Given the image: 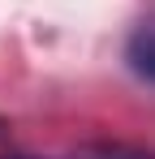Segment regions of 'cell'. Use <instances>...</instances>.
I'll return each mask as SVG.
<instances>
[{"mask_svg": "<svg viewBox=\"0 0 155 159\" xmlns=\"http://www.w3.org/2000/svg\"><path fill=\"white\" fill-rule=\"evenodd\" d=\"M125 60H129V69L138 78L155 82V17H147V22L134 26V34L125 43Z\"/></svg>", "mask_w": 155, "mask_h": 159, "instance_id": "6da1fadb", "label": "cell"}, {"mask_svg": "<svg viewBox=\"0 0 155 159\" xmlns=\"http://www.w3.org/2000/svg\"><path fill=\"white\" fill-rule=\"evenodd\" d=\"M73 159H155V155L134 151V146H112V142H99V146H82Z\"/></svg>", "mask_w": 155, "mask_h": 159, "instance_id": "7a4b0ae2", "label": "cell"}, {"mask_svg": "<svg viewBox=\"0 0 155 159\" xmlns=\"http://www.w3.org/2000/svg\"><path fill=\"white\" fill-rule=\"evenodd\" d=\"M13 159H26V155H13Z\"/></svg>", "mask_w": 155, "mask_h": 159, "instance_id": "3957f363", "label": "cell"}]
</instances>
